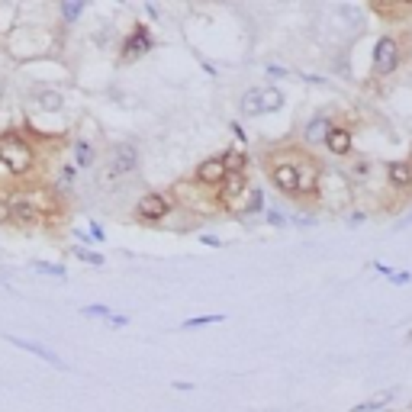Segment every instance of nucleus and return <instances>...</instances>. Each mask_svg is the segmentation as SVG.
I'll use <instances>...</instances> for the list:
<instances>
[{
    "label": "nucleus",
    "mask_w": 412,
    "mask_h": 412,
    "mask_svg": "<svg viewBox=\"0 0 412 412\" xmlns=\"http://www.w3.org/2000/svg\"><path fill=\"white\" fill-rule=\"evenodd\" d=\"M370 171H374V161L364 158V155H351L348 158V168H345V177H348V184H367L370 181Z\"/></svg>",
    "instance_id": "nucleus-14"
},
{
    "label": "nucleus",
    "mask_w": 412,
    "mask_h": 412,
    "mask_svg": "<svg viewBox=\"0 0 412 412\" xmlns=\"http://www.w3.org/2000/svg\"><path fill=\"white\" fill-rule=\"evenodd\" d=\"M84 10H87L84 0H62V4H58V13H62L65 23H77Z\"/></svg>",
    "instance_id": "nucleus-19"
},
{
    "label": "nucleus",
    "mask_w": 412,
    "mask_h": 412,
    "mask_svg": "<svg viewBox=\"0 0 412 412\" xmlns=\"http://www.w3.org/2000/svg\"><path fill=\"white\" fill-rule=\"evenodd\" d=\"M174 210V200L168 194H161V190H148L135 200V210H133V219L135 223H161V219H168V213Z\"/></svg>",
    "instance_id": "nucleus-6"
},
{
    "label": "nucleus",
    "mask_w": 412,
    "mask_h": 412,
    "mask_svg": "<svg viewBox=\"0 0 412 412\" xmlns=\"http://www.w3.org/2000/svg\"><path fill=\"white\" fill-rule=\"evenodd\" d=\"M284 106V94L277 87H261V113H277Z\"/></svg>",
    "instance_id": "nucleus-20"
},
{
    "label": "nucleus",
    "mask_w": 412,
    "mask_h": 412,
    "mask_svg": "<svg viewBox=\"0 0 412 412\" xmlns=\"http://www.w3.org/2000/svg\"><path fill=\"white\" fill-rule=\"evenodd\" d=\"M35 106L43 113H58L65 106V94L52 91V87H39V91H35Z\"/></svg>",
    "instance_id": "nucleus-16"
},
{
    "label": "nucleus",
    "mask_w": 412,
    "mask_h": 412,
    "mask_svg": "<svg viewBox=\"0 0 412 412\" xmlns=\"http://www.w3.org/2000/svg\"><path fill=\"white\" fill-rule=\"evenodd\" d=\"M386 187L396 194H412V161H386L384 165Z\"/></svg>",
    "instance_id": "nucleus-11"
},
{
    "label": "nucleus",
    "mask_w": 412,
    "mask_h": 412,
    "mask_svg": "<svg viewBox=\"0 0 412 412\" xmlns=\"http://www.w3.org/2000/svg\"><path fill=\"white\" fill-rule=\"evenodd\" d=\"M403 65V45H399L396 35H380L374 43V52H370V71L374 77H390L399 71Z\"/></svg>",
    "instance_id": "nucleus-5"
},
{
    "label": "nucleus",
    "mask_w": 412,
    "mask_h": 412,
    "mask_svg": "<svg viewBox=\"0 0 412 412\" xmlns=\"http://www.w3.org/2000/svg\"><path fill=\"white\" fill-rule=\"evenodd\" d=\"M10 223V206H7V200L0 196V226H7Z\"/></svg>",
    "instance_id": "nucleus-31"
},
{
    "label": "nucleus",
    "mask_w": 412,
    "mask_h": 412,
    "mask_svg": "<svg viewBox=\"0 0 412 412\" xmlns=\"http://www.w3.org/2000/svg\"><path fill=\"white\" fill-rule=\"evenodd\" d=\"M216 322H226L223 313H210V316H190V319L181 322V328H203V325H216Z\"/></svg>",
    "instance_id": "nucleus-24"
},
{
    "label": "nucleus",
    "mask_w": 412,
    "mask_h": 412,
    "mask_svg": "<svg viewBox=\"0 0 412 412\" xmlns=\"http://www.w3.org/2000/svg\"><path fill=\"white\" fill-rule=\"evenodd\" d=\"M386 277H390L393 284H399V286H403V284H409V280H412V274H409V271H390V274H386Z\"/></svg>",
    "instance_id": "nucleus-29"
},
{
    "label": "nucleus",
    "mask_w": 412,
    "mask_h": 412,
    "mask_svg": "<svg viewBox=\"0 0 412 412\" xmlns=\"http://www.w3.org/2000/svg\"><path fill=\"white\" fill-rule=\"evenodd\" d=\"M322 145L328 148V155H335V158H351L355 155V133L345 123H332V129H328Z\"/></svg>",
    "instance_id": "nucleus-9"
},
{
    "label": "nucleus",
    "mask_w": 412,
    "mask_h": 412,
    "mask_svg": "<svg viewBox=\"0 0 412 412\" xmlns=\"http://www.w3.org/2000/svg\"><path fill=\"white\" fill-rule=\"evenodd\" d=\"M81 316H84V319H110L113 316V309L110 306H104V303H87V306H81Z\"/></svg>",
    "instance_id": "nucleus-26"
},
{
    "label": "nucleus",
    "mask_w": 412,
    "mask_h": 412,
    "mask_svg": "<svg viewBox=\"0 0 412 412\" xmlns=\"http://www.w3.org/2000/svg\"><path fill=\"white\" fill-rule=\"evenodd\" d=\"M7 206H10V223L20 226V229H33V226L45 223V213L52 210L39 194H13L7 196Z\"/></svg>",
    "instance_id": "nucleus-3"
},
{
    "label": "nucleus",
    "mask_w": 412,
    "mask_h": 412,
    "mask_svg": "<svg viewBox=\"0 0 412 412\" xmlns=\"http://www.w3.org/2000/svg\"><path fill=\"white\" fill-rule=\"evenodd\" d=\"M242 113H245V116H265V113H261V87H252V91H245V97H242Z\"/></svg>",
    "instance_id": "nucleus-21"
},
{
    "label": "nucleus",
    "mask_w": 412,
    "mask_h": 412,
    "mask_svg": "<svg viewBox=\"0 0 412 412\" xmlns=\"http://www.w3.org/2000/svg\"><path fill=\"white\" fill-rule=\"evenodd\" d=\"M10 345H16V348H23V351H29L33 357H39V361H45V364H52L55 370H68V364L62 361V357L55 355V351L49 348V345H43V342H33V338H20V335H4Z\"/></svg>",
    "instance_id": "nucleus-10"
},
{
    "label": "nucleus",
    "mask_w": 412,
    "mask_h": 412,
    "mask_svg": "<svg viewBox=\"0 0 412 412\" xmlns=\"http://www.w3.org/2000/svg\"><path fill=\"white\" fill-rule=\"evenodd\" d=\"M403 226H412V213H409V216H403V219H399V229H403Z\"/></svg>",
    "instance_id": "nucleus-34"
},
{
    "label": "nucleus",
    "mask_w": 412,
    "mask_h": 412,
    "mask_svg": "<svg viewBox=\"0 0 412 412\" xmlns=\"http://www.w3.org/2000/svg\"><path fill=\"white\" fill-rule=\"evenodd\" d=\"M142 168V148L133 142H119L110 155H106V168H104V181H123V177H133Z\"/></svg>",
    "instance_id": "nucleus-4"
},
{
    "label": "nucleus",
    "mask_w": 412,
    "mask_h": 412,
    "mask_svg": "<svg viewBox=\"0 0 412 412\" xmlns=\"http://www.w3.org/2000/svg\"><path fill=\"white\" fill-rule=\"evenodd\" d=\"M393 396H396V390H384V393H377V396H370V399H364V403H357L351 412H377V409H384Z\"/></svg>",
    "instance_id": "nucleus-18"
},
{
    "label": "nucleus",
    "mask_w": 412,
    "mask_h": 412,
    "mask_svg": "<svg viewBox=\"0 0 412 412\" xmlns=\"http://www.w3.org/2000/svg\"><path fill=\"white\" fill-rule=\"evenodd\" d=\"M252 190V181H248V171L245 174H226V181L216 187V200L223 203L226 210H232V206H238V203L245 200V194Z\"/></svg>",
    "instance_id": "nucleus-8"
},
{
    "label": "nucleus",
    "mask_w": 412,
    "mask_h": 412,
    "mask_svg": "<svg viewBox=\"0 0 412 412\" xmlns=\"http://www.w3.org/2000/svg\"><path fill=\"white\" fill-rule=\"evenodd\" d=\"M74 165L77 168H94V165H97V148H94L87 139L74 142Z\"/></svg>",
    "instance_id": "nucleus-17"
},
{
    "label": "nucleus",
    "mask_w": 412,
    "mask_h": 412,
    "mask_svg": "<svg viewBox=\"0 0 412 412\" xmlns=\"http://www.w3.org/2000/svg\"><path fill=\"white\" fill-rule=\"evenodd\" d=\"M155 39H152V29L145 26V23H139V26L133 29V33L123 39V45H119V62H139V58H145L148 52H152Z\"/></svg>",
    "instance_id": "nucleus-7"
},
{
    "label": "nucleus",
    "mask_w": 412,
    "mask_h": 412,
    "mask_svg": "<svg viewBox=\"0 0 412 412\" xmlns=\"http://www.w3.org/2000/svg\"><path fill=\"white\" fill-rule=\"evenodd\" d=\"M219 158H223L226 174H245V171H248V161H252L248 155L242 152V148H226Z\"/></svg>",
    "instance_id": "nucleus-15"
},
{
    "label": "nucleus",
    "mask_w": 412,
    "mask_h": 412,
    "mask_svg": "<svg viewBox=\"0 0 412 412\" xmlns=\"http://www.w3.org/2000/svg\"><path fill=\"white\" fill-rule=\"evenodd\" d=\"M265 210V194H261V187H252L248 190V203H245V210L238 213V216H258V213Z\"/></svg>",
    "instance_id": "nucleus-22"
},
{
    "label": "nucleus",
    "mask_w": 412,
    "mask_h": 412,
    "mask_svg": "<svg viewBox=\"0 0 412 412\" xmlns=\"http://www.w3.org/2000/svg\"><path fill=\"white\" fill-rule=\"evenodd\" d=\"M267 223H271L274 229H284V226H286V216H284V213H277V210H267Z\"/></svg>",
    "instance_id": "nucleus-28"
},
{
    "label": "nucleus",
    "mask_w": 412,
    "mask_h": 412,
    "mask_svg": "<svg viewBox=\"0 0 412 412\" xmlns=\"http://www.w3.org/2000/svg\"><path fill=\"white\" fill-rule=\"evenodd\" d=\"M271 187L286 200H316L319 196L322 181V165L306 145H294V142H280V145L267 148L261 158Z\"/></svg>",
    "instance_id": "nucleus-1"
},
{
    "label": "nucleus",
    "mask_w": 412,
    "mask_h": 412,
    "mask_svg": "<svg viewBox=\"0 0 412 412\" xmlns=\"http://www.w3.org/2000/svg\"><path fill=\"white\" fill-rule=\"evenodd\" d=\"M328 129H332V119H328L325 113H316L306 126H303V145H306V148L322 145V142H325V135H328Z\"/></svg>",
    "instance_id": "nucleus-13"
},
{
    "label": "nucleus",
    "mask_w": 412,
    "mask_h": 412,
    "mask_svg": "<svg viewBox=\"0 0 412 412\" xmlns=\"http://www.w3.org/2000/svg\"><path fill=\"white\" fill-rule=\"evenodd\" d=\"M71 255H77V258L84 261V265H94V267H104V255L100 252H94V248H84V245H74V248H71Z\"/></svg>",
    "instance_id": "nucleus-25"
},
{
    "label": "nucleus",
    "mask_w": 412,
    "mask_h": 412,
    "mask_svg": "<svg viewBox=\"0 0 412 412\" xmlns=\"http://www.w3.org/2000/svg\"><path fill=\"white\" fill-rule=\"evenodd\" d=\"M194 181L200 184V187H219V184L226 181L223 158H219V155H213V158H203L200 165H196V171H194Z\"/></svg>",
    "instance_id": "nucleus-12"
},
{
    "label": "nucleus",
    "mask_w": 412,
    "mask_h": 412,
    "mask_svg": "<svg viewBox=\"0 0 412 412\" xmlns=\"http://www.w3.org/2000/svg\"><path fill=\"white\" fill-rule=\"evenodd\" d=\"M106 325H113V328H126V325H129V316H119V313H113L110 319H106Z\"/></svg>",
    "instance_id": "nucleus-30"
},
{
    "label": "nucleus",
    "mask_w": 412,
    "mask_h": 412,
    "mask_svg": "<svg viewBox=\"0 0 412 412\" xmlns=\"http://www.w3.org/2000/svg\"><path fill=\"white\" fill-rule=\"evenodd\" d=\"M58 187H65V190H71L74 187V168H71V165H62V168H58Z\"/></svg>",
    "instance_id": "nucleus-27"
},
{
    "label": "nucleus",
    "mask_w": 412,
    "mask_h": 412,
    "mask_svg": "<svg viewBox=\"0 0 412 412\" xmlns=\"http://www.w3.org/2000/svg\"><path fill=\"white\" fill-rule=\"evenodd\" d=\"M200 242L210 245V248H223V238H216V235H200Z\"/></svg>",
    "instance_id": "nucleus-32"
},
{
    "label": "nucleus",
    "mask_w": 412,
    "mask_h": 412,
    "mask_svg": "<svg viewBox=\"0 0 412 412\" xmlns=\"http://www.w3.org/2000/svg\"><path fill=\"white\" fill-rule=\"evenodd\" d=\"M267 74H271V77H286V74H290V71H286V68H280V65H267Z\"/></svg>",
    "instance_id": "nucleus-33"
},
{
    "label": "nucleus",
    "mask_w": 412,
    "mask_h": 412,
    "mask_svg": "<svg viewBox=\"0 0 412 412\" xmlns=\"http://www.w3.org/2000/svg\"><path fill=\"white\" fill-rule=\"evenodd\" d=\"M33 271L35 274H45V277H52V280H65V277H68L65 265H52V261H33Z\"/></svg>",
    "instance_id": "nucleus-23"
},
{
    "label": "nucleus",
    "mask_w": 412,
    "mask_h": 412,
    "mask_svg": "<svg viewBox=\"0 0 412 412\" xmlns=\"http://www.w3.org/2000/svg\"><path fill=\"white\" fill-rule=\"evenodd\" d=\"M35 161H39V155H35L33 142L26 135L16 133V129L0 133V165H4V171H10L13 177H26L29 171H35Z\"/></svg>",
    "instance_id": "nucleus-2"
}]
</instances>
